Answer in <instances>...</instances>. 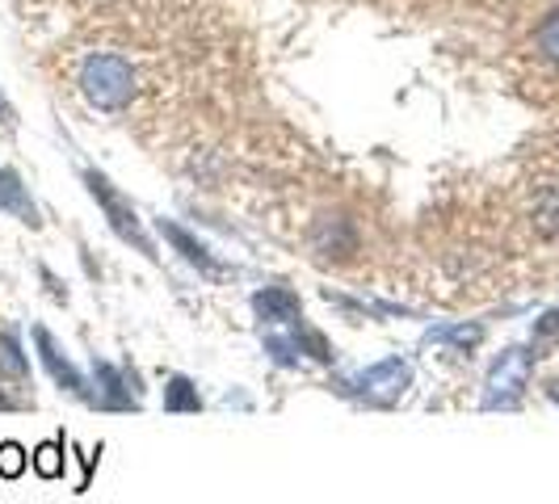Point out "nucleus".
I'll return each instance as SVG.
<instances>
[{
	"instance_id": "dca6fc26",
	"label": "nucleus",
	"mask_w": 559,
	"mask_h": 504,
	"mask_svg": "<svg viewBox=\"0 0 559 504\" xmlns=\"http://www.w3.org/2000/svg\"><path fill=\"white\" fill-rule=\"evenodd\" d=\"M26 467H29V454L17 446V442H4V446H0V476L17 479L22 471H26Z\"/></svg>"
},
{
	"instance_id": "f3484780",
	"label": "nucleus",
	"mask_w": 559,
	"mask_h": 504,
	"mask_svg": "<svg viewBox=\"0 0 559 504\" xmlns=\"http://www.w3.org/2000/svg\"><path fill=\"white\" fill-rule=\"evenodd\" d=\"M479 336H484V328L479 324H463V328H433V333L425 336V340H454L459 349H472V345H479Z\"/></svg>"
},
{
	"instance_id": "aec40b11",
	"label": "nucleus",
	"mask_w": 559,
	"mask_h": 504,
	"mask_svg": "<svg viewBox=\"0 0 559 504\" xmlns=\"http://www.w3.org/2000/svg\"><path fill=\"white\" fill-rule=\"evenodd\" d=\"M0 122H4V127H13V122H17V110L9 106V97H4V93H0Z\"/></svg>"
},
{
	"instance_id": "6e6552de",
	"label": "nucleus",
	"mask_w": 559,
	"mask_h": 504,
	"mask_svg": "<svg viewBox=\"0 0 559 504\" xmlns=\"http://www.w3.org/2000/svg\"><path fill=\"white\" fill-rule=\"evenodd\" d=\"M93 379H97V395L88 404H97V408H135L122 370H114L110 362H93Z\"/></svg>"
},
{
	"instance_id": "39448f33",
	"label": "nucleus",
	"mask_w": 559,
	"mask_h": 504,
	"mask_svg": "<svg viewBox=\"0 0 559 504\" xmlns=\"http://www.w3.org/2000/svg\"><path fill=\"white\" fill-rule=\"evenodd\" d=\"M34 345H38V358H43V365H47V374L56 379V387L81 395V399H88V395H93V392H88V383H84V374L68 362L63 353H59L56 336L47 333V328H34Z\"/></svg>"
},
{
	"instance_id": "6ab92c4d",
	"label": "nucleus",
	"mask_w": 559,
	"mask_h": 504,
	"mask_svg": "<svg viewBox=\"0 0 559 504\" xmlns=\"http://www.w3.org/2000/svg\"><path fill=\"white\" fill-rule=\"evenodd\" d=\"M534 340H559V308L547 311V315L534 324Z\"/></svg>"
},
{
	"instance_id": "20e7f679",
	"label": "nucleus",
	"mask_w": 559,
	"mask_h": 504,
	"mask_svg": "<svg viewBox=\"0 0 559 504\" xmlns=\"http://www.w3.org/2000/svg\"><path fill=\"white\" fill-rule=\"evenodd\" d=\"M531 365H534V353H526V349H504L501 358H497V365L488 370L484 408H513L522 387H526V379H531Z\"/></svg>"
},
{
	"instance_id": "9b49d317",
	"label": "nucleus",
	"mask_w": 559,
	"mask_h": 504,
	"mask_svg": "<svg viewBox=\"0 0 559 504\" xmlns=\"http://www.w3.org/2000/svg\"><path fill=\"white\" fill-rule=\"evenodd\" d=\"M202 408V395L186 374H173L165 387V412H198Z\"/></svg>"
},
{
	"instance_id": "0eeeda50",
	"label": "nucleus",
	"mask_w": 559,
	"mask_h": 504,
	"mask_svg": "<svg viewBox=\"0 0 559 504\" xmlns=\"http://www.w3.org/2000/svg\"><path fill=\"white\" fill-rule=\"evenodd\" d=\"M160 236H165L168 244L181 252V256H186L190 265H198V269H206V274H224V269H227L224 261H219L215 252L206 249L202 240H194V236H190L186 227H177V224H168V219H160Z\"/></svg>"
},
{
	"instance_id": "a211bd4d",
	"label": "nucleus",
	"mask_w": 559,
	"mask_h": 504,
	"mask_svg": "<svg viewBox=\"0 0 559 504\" xmlns=\"http://www.w3.org/2000/svg\"><path fill=\"white\" fill-rule=\"evenodd\" d=\"M538 47H543V56L559 63V13L543 22V29H538Z\"/></svg>"
},
{
	"instance_id": "2eb2a0df",
	"label": "nucleus",
	"mask_w": 559,
	"mask_h": 504,
	"mask_svg": "<svg viewBox=\"0 0 559 504\" xmlns=\"http://www.w3.org/2000/svg\"><path fill=\"white\" fill-rule=\"evenodd\" d=\"M265 353L274 358L278 365H299V345H295V336H282V333H265Z\"/></svg>"
},
{
	"instance_id": "1a4fd4ad",
	"label": "nucleus",
	"mask_w": 559,
	"mask_h": 504,
	"mask_svg": "<svg viewBox=\"0 0 559 504\" xmlns=\"http://www.w3.org/2000/svg\"><path fill=\"white\" fill-rule=\"evenodd\" d=\"M358 249V236H354V227L345 224V219H320L316 227V252H324V256H349V252Z\"/></svg>"
},
{
	"instance_id": "f8f14e48",
	"label": "nucleus",
	"mask_w": 559,
	"mask_h": 504,
	"mask_svg": "<svg viewBox=\"0 0 559 504\" xmlns=\"http://www.w3.org/2000/svg\"><path fill=\"white\" fill-rule=\"evenodd\" d=\"M63 446H68L63 437H59V442H43V446H34V454H29V467H34L43 479H59V476H63V467H68Z\"/></svg>"
},
{
	"instance_id": "f03ea898",
	"label": "nucleus",
	"mask_w": 559,
	"mask_h": 504,
	"mask_svg": "<svg viewBox=\"0 0 559 504\" xmlns=\"http://www.w3.org/2000/svg\"><path fill=\"white\" fill-rule=\"evenodd\" d=\"M84 185H88V194L97 197V206L106 211V219H110L114 231H118L127 244H135V249H140L147 261H156V244H152V236L143 231L140 215H135V206H131V202H127V197H122L110 185V177H102L97 168H88V172H84Z\"/></svg>"
},
{
	"instance_id": "423d86ee",
	"label": "nucleus",
	"mask_w": 559,
	"mask_h": 504,
	"mask_svg": "<svg viewBox=\"0 0 559 504\" xmlns=\"http://www.w3.org/2000/svg\"><path fill=\"white\" fill-rule=\"evenodd\" d=\"M252 311H257L265 324H286V328L304 320L299 295L286 290V286H265V290H257V295H252Z\"/></svg>"
},
{
	"instance_id": "f257e3e1",
	"label": "nucleus",
	"mask_w": 559,
	"mask_h": 504,
	"mask_svg": "<svg viewBox=\"0 0 559 504\" xmlns=\"http://www.w3.org/2000/svg\"><path fill=\"white\" fill-rule=\"evenodd\" d=\"M81 88L97 110H127L135 97V72L122 56H88L81 68Z\"/></svg>"
},
{
	"instance_id": "412c9836",
	"label": "nucleus",
	"mask_w": 559,
	"mask_h": 504,
	"mask_svg": "<svg viewBox=\"0 0 559 504\" xmlns=\"http://www.w3.org/2000/svg\"><path fill=\"white\" fill-rule=\"evenodd\" d=\"M0 408H13V395H4V392H0Z\"/></svg>"
},
{
	"instance_id": "7ed1b4c3",
	"label": "nucleus",
	"mask_w": 559,
	"mask_h": 504,
	"mask_svg": "<svg viewBox=\"0 0 559 504\" xmlns=\"http://www.w3.org/2000/svg\"><path fill=\"white\" fill-rule=\"evenodd\" d=\"M408 387H413V365L404 362V358H383L370 370H362L354 383H345L341 392L358 395V399L374 404V408H392V404H400L408 395Z\"/></svg>"
},
{
	"instance_id": "9d476101",
	"label": "nucleus",
	"mask_w": 559,
	"mask_h": 504,
	"mask_svg": "<svg viewBox=\"0 0 559 504\" xmlns=\"http://www.w3.org/2000/svg\"><path fill=\"white\" fill-rule=\"evenodd\" d=\"M13 211V215H22L29 227H38V211H34V202L26 197V190H22V181H17V172L13 168H4L0 172V211Z\"/></svg>"
},
{
	"instance_id": "4be33fe9",
	"label": "nucleus",
	"mask_w": 559,
	"mask_h": 504,
	"mask_svg": "<svg viewBox=\"0 0 559 504\" xmlns=\"http://www.w3.org/2000/svg\"><path fill=\"white\" fill-rule=\"evenodd\" d=\"M551 399H559V387H551Z\"/></svg>"
},
{
	"instance_id": "ddd939ff",
	"label": "nucleus",
	"mask_w": 559,
	"mask_h": 504,
	"mask_svg": "<svg viewBox=\"0 0 559 504\" xmlns=\"http://www.w3.org/2000/svg\"><path fill=\"white\" fill-rule=\"evenodd\" d=\"M290 336H295V345H299V353H311V358H316V362H333L336 353H333V345H329V340H324V336L316 333V328H308V324H304V320H299V324H290Z\"/></svg>"
},
{
	"instance_id": "4468645a",
	"label": "nucleus",
	"mask_w": 559,
	"mask_h": 504,
	"mask_svg": "<svg viewBox=\"0 0 559 504\" xmlns=\"http://www.w3.org/2000/svg\"><path fill=\"white\" fill-rule=\"evenodd\" d=\"M0 374H13V379H26L29 365L22 358V349H17V340L4 333L0 336Z\"/></svg>"
}]
</instances>
